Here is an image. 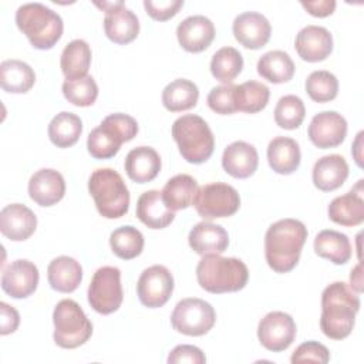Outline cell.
Segmentation results:
<instances>
[{"mask_svg":"<svg viewBox=\"0 0 364 364\" xmlns=\"http://www.w3.org/2000/svg\"><path fill=\"white\" fill-rule=\"evenodd\" d=\"M144 243L145 240L142 233L131 225L117 228L109 235V246L114 255L122 260H131L139 256L142 253Z\"/></svg>","mask_w":364,"mask_h":364,"instance_id":"cell-37","label":"cell"},{"mask_svg":"<svg viewBox=\"0 0 364 364\" xmlns=\"http://www.w3.org/2000/svg\"><path fill=\"white\" fill-rule=\"evenodd\" d=\"M314 252L317 256L328 259L334 264H346L351 257V245L347 235L324 229L314 237Z\"/></svg>","mask_w":364,"mask_h":364,"instance_id":"cell-30","label":"cell"},{"mask_svg":"<svg viewBox=\"0 0 364 364\" xmlns=\"http://www.w3.org/2000/svg\"><path fill=\"white\" fill-rule=\"evenodd\" d=\"M173 291V277L168 267L154 264L146 267L136 283V294L139 301L148 309L162 307Z\"/></svg>","mask_w":364,"mask_h":364,"instance_id":"cell-12","label":"cell"},{"mask_svg":"<svg viewBox=\"0 0 364 364\" xmlns=\"http://www.w3.org/2000/svg\"><path fill=\"white\" fill-rule=\"evenodd\" d=\"M105 36L115 44H128L138 37L139 21L134 11L125 7L122 1L105 11L104 17Z\"/></svg>","mask_w":364,"mask_h":364,"instance_id":"cell-21","label":"cell"},{"mask_svg":"<svg viewBox=\"0 0 364 364\" xmlns=\"http://www.w3.org/2000/svg\"><path fill=\"white\" fill-rule=\"evenodd\" d=\"M38 279V269L33 262L17 259L3 269L1 289L13 299H26L36 291Z\"/></svg>","mask_w":364,"mask_h":364,"instance_id":"cell-15","label":"cell"},{"mask_svg":"<svg viewBox=\"0 0 364 364\" xmlns=\"http://www.w3.org/2000/svg\"><path fill=\"white\" fill-rule=\"evenodd\" d=\"M172 138L179 154L189 164L206 162L215 149V136L206 121L193 114L176 118L172 124Z\"/></svg>","mask_w":364,"mask_h":364,"instance_id":"cell-5","label":"cell"},{"mask_svg":"<svg viewBox=\"0 0 364 364\" xmlns=\"http://www.w3.org/2000/svg\"><path fill=\"white\" fill-rule=\"evenodd\" d=\"M63 94L73 105L90 107L98 97V85L91 75L77 80H65L63 82Z\"/></svg>","mask_w":364,"mask_h":364,"instance_id":"cell-42","label":"cell"},{"mask_svg":"<svg viewBox=\"0 0 364 364\" xmlns=\"http://www.w3.org/2000/svg\"><path fill=\"white\" fill-rule=\"evenodd\" d=\"M88 192L102 218L118 219L129 209L128 188L122 176L111 168H100L90 175Z\"/></svg>","mask_w":364,"mask_h":364,"instance_id":"cell-6","label":"cell"},{"mask_svg":"<svg viewBox=\"0 0 364 364\" xmlns=\"http://www.w3.org/2000/svg\"><path fill=\"white\" fill-rule=\"evenodd\" d=\"M124 168L131 181L146 183L158 176L161 171V156L151 146H136L127 154Z\"/></svg>","mask_w":364,"mask_h":364,"instance_id":"cell-24","label":"cell"},{"mask_svg":"<svg viewBox=\"0 0 364 364\" xmlns=\"http://www.w3.org/2000/svg\"><path fill=\"white\" fill-rule=\"evenodd\" d=\"M306 92L316 102H328L338 94L337 77L326 70H317L306 78Z\"/></svg>","mask_w":364,"mask_h":364,"instance_id":"cell-40","label":"cell"},{"mask_svg":"<svg viewBox=\"0 0 364 364\" xmlns=\"http://www.w3.org/2000/svg\"><path fill=\"white\" fill-rule=\"evenodd\" d=\"M91 64V48L87 41L77 38L70 41L60 58V67L65 80H77L87 77Z\"/></svg>","mask_w":364,"mask_h":364,"instance_id":"cell-32","label":"cell"},{"mask_svg":"<svg viewBox=\"0 0 364 364\" xmlns=\"http://www.w3.org/2000/svg\"><path fill=\"white\" fill-rule=\"evenodd\" d=\"M28 195L40 206H53L64 198L65 181L55 169H38L28 181Z\"/></svg>","mask_w":364,"mask_h":364,"instance_id":"cell-20","label":"cell"},{"mask_svg":"<svg viewBox=\"0 0 364 364\" xmlns=\"http://www.w3.org/2000/svg\"><path fill=\"white\" fill-rule=\"evenodd\" d=\"M54 343L61 348H77L87 343L92 334V324L80 304L71 299H63L53 311Z\"/></svg>","mask_w":364,"mask_h":364,"instance_id":"cell-8","label":"cell"},{"mask_svg":"<svg viewBox=\"0 0 364 364\" xmlns=\"http://www.w3.org/2000/svg\"><path fill=\"white\" fill-rule=\"evenodd\" d=\"M199 286L213 294L242 290L249 280L247 266L236 257L205 255L196 266Z\"/></svg>","mask_w":364,"mask_h":364,"instance_id":"cell-3","label":"cell"},{"mask_svg":"<svg viewBox=\"0 0 364 364\" xmlns=\"http://www.w3.org/2000/svg\"><path fill=\"white\" fill-rule=\"evenodd\" d=\"M307 239V228L291 218L272 223L264 235V257L276 273H287L299 263Z\"/></svg>","mask_w":364,"mask_h":364,"instance_id":"cell-1","label":"cell"},{"mask_svg":"<svg viewBox=\"0 0 364 364\" xmlns=\"http://www.w3.org/2000/svg\"><path fill=\"white\" fill-rule=\"evenodd\" d=\"M290 361L296 363H320L326 364L330 361V353L326 346L318 341H306L300 344L291 354Z\"/></svg>","mask_w":364,"mask_h":364,"instance_id":"cell-44","label":"cell"},{"mask_svg":"<svg viewBox=\"0 0 364 364\" xmlns=\"http://www.w3.org/2000/svg\"><path fill=\"white\" fill-rule=\"evenodd\" d=\"M37 228V216L21 203H10L0 212V232L13 242L28 239Z\"/></svg>","mask_w":364,"mask_h":364,"instance_id":"cell-19","label":"cell"},{"mask_svg":"<svg viewBox=\"0 0 364 364\" xmlns=\"http://www.w3.org/2000/svg\"><path fill=\"white\" fill-rule=\"evenodd\" d=\"M196 191L198 182L188 173H179L168 179L161 193L165 205L175 212L189 208L193 202Z\"/></svg>","mask_w":364,"mask_h":364,"instance_id":"cell-35","label":"cell"},{"mask_svg":"<svg viewBox=\"0 0 364 364\" xmlns=\"http://www.w3.org/2000/svg\"><path fill=\"white\" fill-rule=\"evenodd\" d=\"M311 176L317 189L323 192L336 191L348 178V164L338 154L321 156L316 161Z\"/></svg>","mask_w":364,"mask_h":364,"instance_id":"cell-25","label":"cell"},{"mask_svg":"<svg viewBox=\"0 0 364 364\" xmlns=\"http://www.w3.org/2000/svg\"><path fill=\"white\" fill-rule=\"evenodd\" d=\"M297 327L293 317L284 311L267 313L257 326L260 344L273 353L287 350L296 338Z\"/></svg>","mask_w":364,"mask_h":364,"instance_id":"cell-13","label":"cell"},{"mask_svg":"<svg viewBox=\"0 0 364 364\" xmlns=\"http://www.w3.org/2000/svg\"><path fill=\"white\" fill-rule=\"evenodd\" d=\"M198 85L186 78H176L171 81L162 91V104L171 112L191 109L198 104Z\"/></svg>","mask_w":364,"mask_h":364,"instance_id":"cell-34","label":"cell"},{"mask_svg":"<svg viewBox=\"0 0 364 364\" xmlns=\"http://www.w3.org/2000/svg\"><path fill=\"white\" fill-rule=\"evenodd\" d=\"M257 74L273 84L287 82L294 75V63L286 51L272 50L257 61Z\"/></svg>","mask_w":364,"mask_h":364,"instance_id":"cell-33","label":"cell"},{"mask_svg":"<svg viewBox=\"0 0 364 364\" xmlns=\"http://www.w3.org/2000/svg\"><path fill=\"white\" fill-rule=\"evenodd\" d=\"M360 310L358 294L344 282L328 284L321 293L320 328L324 336L333 340L348 337L355 324V314Z\"/></svg>","mask_w":364,"mask_h":364,"instance_id":"cell-2","label":"cell"},{"mask_svg":"<svg viewBox=\"0 0 364 364\" xmlns=\"http://www.w3.org/2000/svg\"><path fill=\"white\" fill-rule=\"evenodd\" d=\"M88 303L100 314L117 311L124 300L121 270L115 266L100 267L88 286Z\"/></svg>","mask_w":364,"mask_h":364,"instance_id":"cell-11","label":"cell"},{"mask_svg":"<svg viewBox=\"0 0 364 364\" xmlns=\"http://www.w3.org/2000/svg\"><path fill=\"white\" fill-rule=\"evenodd\" d=\"M16 24L37 50H50L63 36L60 14L41 3L21 4L16 11Z\"/></svg>","mask_w":364,"mask_h":364,"instance_id":"cell-4","label":"cell"},{"mask_svg":"<svg viewBox=\"0 0 364 364\" xmlns=\"http://www.w3.org/2000/svg\"><path fill=\"white\" fill-rule=\"evenodd\" d=\"M144 7L146 14L154 20L166 21L178 14V11L183 7V0H145Z\"/></svg>","mask_w":364,"mask_h":364,"instance_id":"cell-45","label":"cell"},{"mask_svg":"<svg viewBox=\"0 0 364 364\" xmlns=\"http://www.w3.org/2000/svg\"><path fill=\"white\" fill-rule=\"evenodd\" d=\"M168 363L169 364H179V363L203 364L206 363V357L199 347L191 346V344H181V346H176L169 353Z\"/></svg>","mask_w":364,"mask_h":364,"instance_id":"cell-46","label":"cell"},{"mask_svg":"<svg viewBox=\"0 0 364 364\" xmlns=\"http://www.w3.org/2000/svg\"><path fill=\"white\" fill-rule=\"evenodd\" d=\"M350 287L360 294L363 291V264L361 262H358L350 273Z\"/></svg>","mask_w":364,"mask_h":364,"instance_id":"cell-49","label":"cell"},{"mask_svg":"<svg viewBox=\"0 0 364 364\" xmlns=\"http://www.w3.org/2000/svg\"><path fill=\"white\" fill-rule=\"evenodd\" d=\"M192 205L199 216L212 220L235 215L240 208V196L232 185L213 182L198 188Z\"/></svg>","mask_w":364,"mask_h":364,"instance_id":"cell-9","label":"cell"},{"mask_svg":"<svg viewBox=\"0 0 364 364\" xmlns=\"http://www.w3.org/2000/svg\"><path fill=\"white\" fill-rule=\"evenodd\" d=\"M0 317H1L0 318V334L1 336H7L17 330V327L20 324V314L13 306L1 301L0 303Z\"/></svg>","mask_w":364,"mask_h":364,"instance_id":"cell-47","label":"cell"},{"mask_svg":"<svg viewBox=\"0 0 364 364\" xmlns=\"http://www.w3.org/2000/svg\"><path fill=\"white\" fill-rule=\"evenodd\" d=\"M307 135L313 145L320 149L336 148L346 139L347 121L337 111L318 112L311 118Z\"/></svg>","mask_w":364,"mask_h":364,"instance_id":"cell-14","label":"cell"},{"mask_svg":"<svg viewBox=\"0 0 364 364\" xmlns=\"http://www.w3.org/2000/svg\"><path fill=\"white\" fill-rule=\"evenodd\" d=\"M243 68V57L235 47L219 48L210 60L212 75L225 84H232V81L240 74Z\"/></svg>","mask_w":364,"mask_h":364,"instance_id":"cell-39","label":"cell"},{"mask_svg":"<svg viewBox=\"0 0 364 364\" xmlns=\"http://www.w3.org/2000/svg\"><path fill=\"white\" fill-rule=\"evenodd\" d=\"M232 31L235 38L245 48L259 50L264 47L272 34L269 20L257 11H245L233 20Z\"/></svg>","mask_w":364,"mask_h":364,"instance_id":"cell-16","label":"cell"},{"mask_svg":"<svg viewBox=\"0 0 364 364\" xmlns=\"http://www.w3.org/2000/svg\"><path fill=\"white\" fill-rule=\"evenodd\" d=\"M300 148L296 139L276 136L267 145V162L280 175H290L300 166Z\"/></svg>","mask_w":364,"mask_h":364,"instance_id":"cell-28","label":"cell"},{"mask_svg":"<svg viewBox=\"0 0 364 364\" xmlns=\"http://www.w3.org/2000/svg\"><path fill=\"white\" fill-rule=\"evenodd\" d=\"M191 249L200 255H220L229 246V235L220 225L203 220L196 223L188 236Z\"/></svg>","mask_w":364,"mask_h":364,"instance_id":"cell-23","label":"cell"},{"mask_svg":"<svg viewBox=\"0 0 364 364\" xmlns=\"http://www.w3.org/2000/svg\"><path fill=\"white\" fill-rule=\"evenodd\" d=\"M236 85L223 84L213 87L206 98L209 108L220 115H230L237 111L236 108V97H235Z\"/></svg>","mask_w":364,"mask_h":364,"instance_id":"cell-43","label":"cell"},{"mask_svg":"<svg viewBox=\"0 0 364 364\" xmlns=\"http://www.w3.org/2000/svg\"><path fill=\"white\" fill-rule=\"evenodd\" d=\"M306 117V107L300 97L289 94L282 97L274 108V121L280 128L296 129Z\"/></svg>","mask_w":364,"mask_h":364,"instance_id":"cell-41","label":"cell"},{"mask_svg":"<svg viewBox=\"0 0 364 364\" xmlns=\"http://www.w3.org/2000/svg\"><path fill=\"white\" fill-rule=\"evenodd\" d=\"M36 82L34 70L21 60H4L0 64V85L6 92L24 94Z\"/></svg>","mask_w":364,"mask_h":364,"instance_id":"cell-31","label":"cell"},{"mask_svg":"<svg viewBox=\"0 0 364 364\" xmlns=\"http://www.w3.org/2000/svg\"><path fill=\"white\" fill-rule=\"evenodd\" d=\"M235 97L237 111L246 114H256L266 108L270 98V90L263 82L250 80L240 85H236Z\"/></svg>","mask_w":364,"mask_h":364,"instance_id":"cell-38","label":"cell"},{"mask_svg":"<svg viewBox=\"0 0 364 364\" xmlns=\"http://www.w3.org/2000/svg\"><path fill=\"white\" fill-rule=\"evenodd\" d=\"M216 321V313L212 304L198 297L182 299L176 303L172 314L171 324L173 330L185 336H203Z\"/></svg>","mask_w":364,"mask_h":364,"instance_id":"cell-10","label":"cell"},{"mask_svg":"<svg viewBox=\"0 0 364 364\" xmlns=\"http://www.w3.org/2000/svg\"><path fill=\"white\" fill-rule=\"evenodd\" d=\"M259 165V155L252 144L235 141L228 145L222 155V166L226 173L236 179L252 176Z\"/></svg>","mask_w":364,"mask_h":364,"instance_id":"cell-22","label":"cell"},{"mask_svg":"<svg viewBox=\"0 0 364 364\" xmlns=\"http://www.w3.org/2000/svg\"><path fill=\"white\" fill-rule=\"evenodd\" d=\"M179 46L188 53H200L206 50L215 38V26L205 16H189L176 27Z\"/></svg>","mask_w":364,"mask_h":364,"instance_id":"cell-18","label":"cell"},{"mask_svg":"<svg viewBox=\"0 0 364 364\" xmlns=\"http://www.w3.org/2000/svg\"><path fill=\"white\" fill-rule=\"evenodd\" d=\"M82 132V122L78 115L63 111L48 124V138L57 148L73 146Z\"/></svg>","mask_w":364,"mask_h":364,"instance_id":"cell-36","label":"cell"},{"mask_svg":"<svg viewBox=\"0 0 364 364\" xmlns=\"http://www.w3.org/2000/svg\"><path fill=\"white\" fill-rule=\"evenodd\" d=\"M363 135H364V132L363 131H360L358 134H357V138H355V141H354V144H353V149H351V154H353V156H354V159H355V162H357V165L361 168L363 166V162H361V146H363Z\"/></svg>","mask_w":364,"mask_h":364,"instance_id":"cell-50","label":"cell"},{"mask_svg":"<svg viewBox=\"0 0 364 364\" xmlns=\"http://www.w3.org/2000/svg\"><path fill=\"white\" fill-rule=\"evenodd\" d=\"M330 220L341 226H358L364 222V199L354 189L334 198L327 209Z\"/></svg>","mask_w":364,"mask_h":364,"instance_id":"cell-29","label":"cell"},{"mask_svg":"<svg viewBox=\"0 0 364 364\" xmlns=\"http://www.w3.org/2000/svg\"><path fill=\"white\" fill-rule=\"evenodd\" d=\"M303 9L314 17H327L334 13L336 1L334 0H318V1H301Z\"/></svg>","mask_w":364,"mask_h":364,"instance_id":"cell-48","label":"cell"},{"mask_svg":"<svg viewBox=\"0 0 364 364\" xmlns=\"http://www.w3.org/2000/svg\"><path fill=\"white\" fill-rule=\"evenodd\" d=\"M294 48L303 61L318 63L331 54L333 36L326 27L310 24L297 33Z\"/></svg>","mask_w":364,"mask_h":364,"instance_id":"cell-17","label":"cell"},{"mask_svg":"<svg viewBox=\"0 0 364 364\" xmlns=\"http://www.w3.org/2000/svg\"><path fill=\"white\" fill-rule=\"evenodd\" d=\"M47 280L55 291L73 293L82 280V267L74 257L58 256L47 267Z\"/></svg>","mask_w":364,"mask_h":364,"instance_id":"cell-27","label":"cell"},{"mask_svg":"<svg viewBox=\"0 0 364 364\" xmlns=\"http://www.w3.org/2000/svg\"><path fill=\"white\" fill-rule=\"evenodd\" d=\"M136 218L149 229H164L175 219L173 210H171L164 199L162 193L156 189L144 192L136 202Z\"/></svg>","mask_w":364,"mask_h":364,"instance_id":"cell-26","label":"cell"},{"mask_svg":"<svg viewBox=\"0 0 364 364\" xmlns=\"http://www.w3.org/2000/svg\"><path fill=\"white\" fill-rule=\"evenodd\" d=\"M138 122L128 114L115 112L105 117L87 138V149L95 159H109L118 154L121 145L134 139Z\"/></svg>","mask_w":364,"mask_h":364,"instance_id":"cell-7","label":"cell"}]
</instances>
